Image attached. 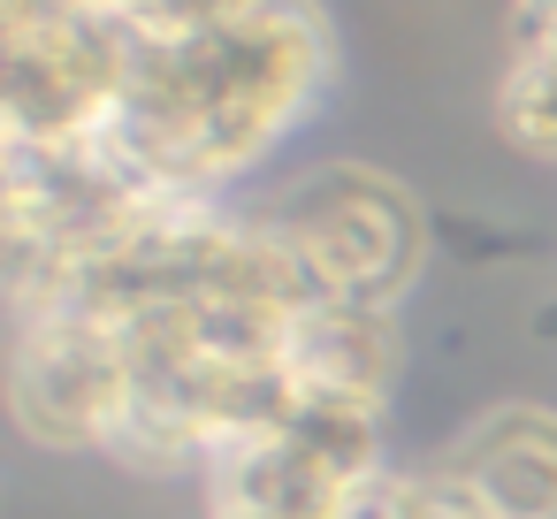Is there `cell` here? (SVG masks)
Here are the masks:
<instances>
[{"label":"cell","mask_w":557,"mask_h":519,"mask_svg":"<svg viewBox=\"0 0 557 519\" xmlns=\"http://www.w3.org/2000/svg\"><path fill=\"white\" fill-rule=\"evenodd\" d=\"M329 62L336 47L313 0H252L245 16L184 39L146 32L131 92L92 146L146 191L222 199L313 115Z\"/></svg>","instance_id":"6da1fadb"},{"label":"cell","mask_w":557,"mask_h":519,"mask_svg":"<svg viewBox=\"0 0 557 519\" xmlns=\"http://www.w3.org/2000/svg\"><path fill=\"white\" fill-rule=\"evenodd\" d=\"M268 222L283 230V245L298 252L306 283L321 298H351V306H405V291L428 268V214L420 199L359 161H329L306 169L298 184H283V199L268 207Z\"/></svg>","instance_id":"7a4b0ae2"},{"label":"cell","mask_w":557,"mask_h":519,"mask_svg":"<svg viewBox=\"0 0 557 519\" xmlns=\"http://www.w3.org/2000/svg\"><path fill=\"white\" fill-rule=\"evenodd\" d=\"M466 481L488 519H557V412L549 405H488L435 458Z\"/></svg>","instance_id":"3957f363"},{"label":"cell","mask_w":557,"mask_h":519,"mask_svg":"<svg viewBox=\"0 0 557 519\" xmlns=\"http://www.w3.org/2000/svg\"><path fill=\"white\" fill-rule=\"evenodd\" d=\"M397 367H405V329H397L389 306L313 298V306L290 321V374H298V390L389 405Z\"/></svg>","instance_id":"277c9868"},{"label":"cell","mask_w":557,"mask_h":519,"mask_svg":"<svg viewBox=\"0 0 557 519\" xmlns=\"http://www.w3.org/2000/svg\"><path fill=\"white\" fill-rule=\"evenodd\" d=\"M496 131L527 153L557 169V39L542 47H511L504 85H496Z\"/></svg>","instance_id":"5b68a950"},{"label":"cell","mask_w":557,"mask_h":519,"mask_svg":"<svg viewBox=\"0 0 557 519\" xmlns=\"http://www.w3.org/2000/svg\"><path fill=\"white\" fill-rule=\"evenodd\" d=\"M405 519H488V504L466 481H450L443 466H420V473H405Z\"/></svg>","instance_id":"8992f818"},{"label":"cell","mask_w":557,"mask_h":519,"mask_svg":"<svg viewBox=\"0 0 557 519\" xmlns=\"http://www.w3.org/2000/svg\"><path fill=\"white\" fill-rule=\"evenodd\" d=\"M557 39V0H511V47Z\"/></svg>","instance_id":"52a82bcc"}]
</instances>
